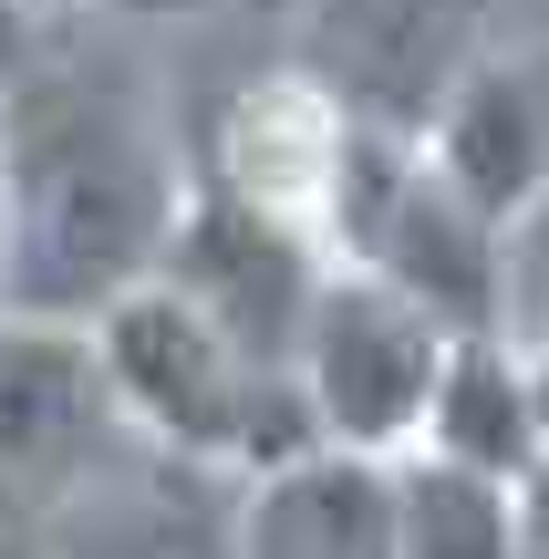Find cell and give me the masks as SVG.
<instances>
[{
    "label": "cell",
    "instance_id": "1",
    "mask_svg": "<svg viewBox=\"0 0 549 559\" xmlns=\"http://www.w3.org/2000/svg\"><path fill=\"white\" fill-rule=\"evenodd\" d=\"M187 166L145 83L41 62L0 94V321L94 332L156 280Z\"/></svg>",
    "mask_w": 549,
    "mask_h": 559
},
{
    "label": "cell",
    "instance_id": "2",
    "mask_svg": "<svg viewBox=\"0 0 549 559\" xmlns=\"http://www.w3.org/2000/svg\"><path fill=\"white\" fill-rule=\"evenodd\" d=\"M83 342H94L104 404L177 466H207V477L249 487V477L301 466L311 445H322L311 415H301V383L270 373V362H239L177 290H156V280H145L135 300H115Z\"/></svg>",
    "mask_w": 549,
    "mask_h": 559
},
{
    "label": "cell",
    "instance_id": "3",
    "mask_svg": "<svg viewBox=\"0 0 549 559\" xmlns=\"http://www.w3.org/2000/svg\"><path fill=\"white\" fill-rule=\"evenodd\" d=\"M332 270L384 280V290L415 300L446 342L509 332V239L477 228L467 207L426 177V156H415L394 124H363V135H353L343 198H332Z\"/></svg>",
    "mask_w": 549,
    "mask_h": 559
},
{
    "label": "cell",
    "instance_id": "4",
    "mask_svg": "<svg viewBox=\"0 0 549 559\" xmlns=\"http://www.w3.org/2000/svg\"><path fill=\"white\" fill-rule=\"evenodd\" d=\"M435 373H446V332L415 300H394L363 270H322L301 342H290V383H301V415L332 456H363V466L415 456Z\"/></svg>",
    "mask_w": 549,
    "mask_h": 559
},
{
    "label": "cell",
    "instance_id": "5",
    "mask_svg": "<svg viewBox=\"0 0 549 559\" xmlns=\"http://www.w3.org/2000/svg\"><path fill=\"white\" fill-rule=\"evenodd\" d=\"M322 270H332L322 249H301L290 228L249 218L228 187L187 177L177 239H166V260H156V290H177L239 362L290 373V342H301V311H311V290H322Z\"/></svg>",
    "mask_w": 549,
    "mask_h": 559
},
{
    "label": "cell",
    "instance_id": "6",
    "mask_svg": "<svg viewBox=\"0 0 549 559\" xmlns=\"http://www.w3.org/2000/svg\"><path fill=\"white\" fill-rule=\"evenodd\" d=\"M353 135H363V115H353L311 62H281V73H260V83L228 94L218 145H207L198 177L228 187L249 218L290 228L301 249H322V260H332V198H343Z\"/></svg>",
    "mask_w": 549,
    "mask_h": 559
},
{
    "label": "cell",
    "instance_id": "7",
    "mask_svg": "<svg viewBox=\"0 0 549 559\" xmlns=\"http://www.w3.org/2000/svg\"><path fill=\"white\" fill-rule=\"evenodd\" d=\"M405 145L426 156V177L446 187L477 228L509 239L549 198V41H498V52H477Z\"/></svg>",
    "mask_w": 549,
    "mask_h": 559
},
{
    "label": "cell",
    "instance_id": "8",
    "mask_svg": "<svg viewBox=\"0 0 549 559\" xmlns=\"http://www.w3.org/2000/svg\"><path fill=\"white\" fill-rule=\"evenodd\" d=\"M239 487L177 456L94 466L52 498V559H228Z\"/></svg>",
    "mask_w": 549,
    "mask_h": 559
},
{
    "label": "cell",
    "instance_id": "9",
    "mask_svg": "<svg viewBox=\"0 0 549 559\" xmlns=\"http://www.w3.org/2000/svg\"><path fill=\"white\" fill-rule=\"evenodd\" d=\"M104 373L83 332H32V321H0V477L32 487H73L94 477V436H104Z\"/></svg>",
    "mask_w": 549,
    "mask_h": 559
},
{
    "label": "cell",
    "instance_id": "10",
    "mask_svg": "<svg viewBox=\"0 0 549 559\" xmlns=\"http://www.w3.org/2000/svg\"><path fill=\"white\" fill-rule=\"evenodd\" d=\"M228 559H394V498L384 466L311 445L301 466H270L239 487Z\"/></svg>",
    "mask_w": 549,
    "mask_h": 559
},
{
    "label": "cell",
    "instance_id": "11",
    "mask_svg": "<svg viewBox=\"0 0 549 559\" xmlns=\"http://www.w3.org/2000/svg\"><path fill=\"white\" fill-rule=\"evenodd\" d=\"M415 456L467 466V477H498V487H518L539 466V404H529V373H518L509 332L446 342V373H435V404H426Z\"/></svg>",
    "mask_w": 549,
    "mask_h": 559
},
{
    "label": "cell",
    "instance_id": "12",
    "mask_svg": "<svg viewBox=\"0 0 549 559\" xmlns=\"http://www.w3.org/2000/svg\"><path fill=\"white\" fill-rule=\"evenodd\" d=\"M384 498H394V559H518V487L498 477L394 456Z\"/></svg>",
    "mask_w": 549,
    "mask_h": 559
},
{
    "label": "cell",
    "instance_id": "13",
    "mask_svg": "<svg viewBox=\"0 0 549 559\" xmlns=\"http://www.w3.org/2000/svg\"><path fill=\"white\" fill-rule=\"evenodd\" d=\"M41 62H52V41H41V0H0V94H21Z\"/></svg>",
    "mask_w": 549,
    "mask_h": 559
},
{
    "label": "cell",
    "instance_id": "14",
    "mask_svg": "<svg viewBox=\"0 0 549 559\" xmlns=\"http://www.w3.org/2000/svg\"><path fill=\"white\" fill-rule=\"evenodd\" d=\"M518 559H549V456L518 477Z\"/></svg>",
    "mask_w": 549,
    "mask_h": 559
},
{
    "label": "cell",
    "instance_id": "15",
    "mask_svg": "<svg viewBox=\"0 0 549 559\" xmlns=\"http://www.w3.org/2000/svg\"><path fill=\"white\" fill-rule=\"evenodd\" d=\"M518 373H529V404H539V456H549V342L518 353Z\"/></svg>",
    "mask_w": 549,
    "mask_h": 559
},
{
    "label": "cell",
    "instance_id": "16",
    "mask_svg": "<svg viewBox=\"0 0 549 559\" xmlns=\"http://www.w3.org/2000/svg\"><path fill=\"white\" fill-rule=\"evenodd\" d=\"M94 11H124V21H156V11H177V0H94Z\"/></svg>",
    "mask_w": 549,
    "mask_h": 559
},
{
    "label": "cell",
    "instance_id": "17",
    "mask_svg": "<svg viewBox=\"0 0 549 559\" xmlns=\"http://www.w3.org/2000/svg\"><path fill=\"white\" fill-rule=\"evenodd\" d=\"M270 11H301V0H270Z\"/></svg>",
    "mask_w": 549,
    "mask_h": 559
}]
</instances>
